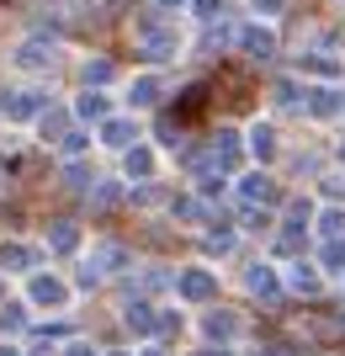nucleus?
I'll list each match as a JSON object with an SVG mask.
<instances>
[{
  "label": "nucleus",
  "instance_id": "2",
  "mask_svg": "<svg viewBox=\"0 0 345 356\" xmlns=\"http://www.w3.org/2000/svg\"><path fill=\"white\" fill-rule=\"evenodd\" d=\"M303 102H308V112H314V118H340V112H345V90H335V86H314L308 96H303Z\"/></svg>",
  "mask_w": 345,
  "mask_h": 356
},
{
  "label": "nucleus",
  "instance_id": "27",
  "mask_svg": "<svg viewBox=\"0 0 345 356\" xmlns=\"http://www.w3.org/2000/svg\"><path fill=\"white\" fill-rule=\"evenodd\" d=\"M303 70H308V74H340V59H308Z\"/></svg>",
  "mask_w": 345,
  "mask_h": 356
},
{
  "label": "nucleus",
  "instance_id": "14",
  "mask_svg": "<svg viewBox=\"0 0 345 356\" xmlns=\"http://www.w3.org/2000/svg\"><path fill=\"white\" fill-rule=\"evenodd\" d=\"M128 330H138V335H149V330H160V314H154L149 303H133V309H128Z\"/></svg>",
  "mask_w": 345,
  "mask_h": 356
},
{
  "label": "nucleus",
  "instance_id": "4",
  "mask_svg": "<svg viewBox=\"0 0 345 356\" xmlns=\"http://www.w3.org/2000/svg\"><path fill=\"white\" fill-rule=\"evenodd\" d=\"M212 293H218V282H212V271H202V266L180 271V298H192V303H208Z\"/></svg>",
  "mask_w": 345,
  "mask_h": 356
},
{
  "label": "nucleus",
  "instance_id": "30",
  "mask_svg": "<svg viewBox=\"0 0 345 356\" xmlns=\"http://www.w3.org/2000/svg\"><path fill=\"white\" fill-rule=\"evenodd\" d=\"M250 6H255L260 16H282V6H287V0H250Z\"/></svg>",
  "mask_w": 345,
  "mask_h": 356
},
{
  "label": "nucleus",
  "instance_id": "10",
  "mask_svg": "<svg viewBox=\"0 0 345 356\" xmlns=\"http://www.w3.org/2000/svg\"><path fill=\"white\" fill-rule=\"evenodd\" d=\"M75 118H85V122H106V96L101 90H85L75 102Z\"/></svg>",
  "mask_w": 345,
  "mask_h": 356
},
{
  "label": "nucleus",
  "instance_id": "21",
  "mask_svg": "<svg viewBox=\"0 0 345 356\" xmlns=\"http://www.w3.org/2000/svg\"><path fill=\"white\" fill-rule=\"evenodd\" d=\"M324 266H330V271H345V239H330V245H324Z\"/></svg>",
  "mask_w": 345,
  "mask_h": 356
},
{
  "label": "nucleus",
  "instance_id": "12",
  "mask_svg": "<svg viewBox=\"0 0 345 356\" xmlns=\"http://www.w3.org/2000/svg\"><path fill=\"white\" fill-rule=\"evenodd\" d=\"M37 106H43L37 90H16L11 102H6V112H11V118H37Z\"/></svg>",
  "mask_w": 345,
  "mask_h": 356
},
{
  "label": "nucleus",
  "instance_id": "32",
  "mask_svg": "<svg viewBox=\"0 0 345 356\" xmlns=\"http://www.w3.org/2000/svg\"><path fill=\"white\" fill-rule=\"evenodd\" d=\"M96 202H101V208H112V202H117V186H112V181H106V186H96Z\"/></svg>",
  "mask_w": 345,
  "mask_h": 356
},
{
  "label": "nucleus",
  "instance_id": "37",
  "mask_svg": "<svg viewBox=\"0 0 345 356\" xmlns=\"http://www.w3.org/2000/svg\"><path fill=\"white\" fill-rule=\"evenodd\" d=\"M340 160H345V144H340Z\"/></svg>",
  "mask_w": 345,
  "mask_h": 356
},
{
  "label": "nucleus",
  "instance_id": "31",
  "mask_svg": "<svg viewBox=\"0 0 345 356\" xmlns=\"http://www.w3.org/2000/svg\"><path fill=\"white\" fill-rule=\"evenodd\" d=\"M0 330H22V309H0Z\"/></svg>",
  "mask_w": 345,
  "mask_h": 356
},
{
  "label": "nucleus",
  "instance_id": "18",
  "mask_svg": "<svg viewBox=\"0 0 345 356\" xmlns=\"http://www.w3.org/2000/svg\"><path fill=\"white\" fill-rule=\"evenodd\" d=\"M287 287H292V293H314V287H319V271L314 266H292V271H287Z\"/></svg>",
  "mask_w": 345,
  "mask_h": 356
},
{
  "label": "nucleus",
  "instance_id": "17",
  "mask_svg": "<svg viewBox=\"0 0 345 356\" xmlns=\"http://www.w3.org/2000/svg\"><path fill=\"white\" fill-rule=\"evenodd\" d=\"M0 266H6V271H27L32 250H27V245H6V250H0Z\"/></svg>",
  "mask_w": 345,
  "mask_h": 356
},
{
  "label": "nucleus",
  "instance_id": "36",
  "mask_svg": "<svg viewBox=\"0 0 345 356\" xmlns=\"http://www.w3.org/2000/svg\"><path fill=\"white\" fill-rule=\"evenodd\" d=\"M112 356H128V351H112Z\"/></svg>",
  "mask_w": 345,
  "mask_h": 356
},
{
  "label": "nucleus",
  "instance_id": "35",
  "mask_svg": "<svg viewBox=\"0 0 345 356\" xmlns=\"http://www.w3.org/2000/svg\"><path fill=\"white\" fill-rule=\"evenodd\" d=\"M144 356H160V351H144Z\"/></svg>",
  "mask_w": 345,
  "mask_h": 356
},
{
  "label": "nucleus",
  "instance_id": "34",
  "mask_svg": "<svg viewBox=\"0 0 345 356\" xmlns=\"http://www.w3.org/2000/svg\"><path fill=\"white\" fill-rule=\"evenodd\" d=\"M260 356H298V351H287V346H266Z\"/></svg>",
  "mask_w": 345,
  "mask_h": 356
},
{
  "label": "nucleus",
  "instance_id": "16",
  "mask_svg": "<svg viewBox=\"0 0 345 356\" xmlns=\"http://www.w3.org/2000/svg\"><path fill=\"white\" fill-rule=\"evenodd\" d=\"M250 149H255L260 160H271V154H276V134H271L266 122H255V128H250Z\"/></svg>",
  "mask_w": 345,
  "mask_h": 356
},
{
  "label": "nucleus",
  "instance_id": "3",
  "mask_svg": "<svg viewBox=\"0 0 345 356\" xmlns=\"http://www.w3.org/2000/svg\"><path fill=\"white\" fill-rule=\"evenodd\" d=\"M48 64H53V43L48 38H27L16 48V70H48Z\"/></svg>",
  "mask_w": 345,
  "mask_h": 356
},
{
  "label": "nucleus",
  "instance_id": "1",
  "mask_svg": "<svg viewBox=\"0 0 345 356\" xmlns=\"http://www.w3.org/2000/svg\"><path fill=\"white\" fill-rule=\"evenodd\" d=\"M138 43L149 48L154 59H170V54H180V38H176V27H165V16H144L138 22Z\"/></svg>",
  "mask_w": 345,
  "mask_h": 356
},
{
  "label": "nucleus",
  "instance_id": "28",
  "mask_svg": "<svg viewBox=\"0 0 345 356\" xmlns=\"http://www.w3.org/2000/svg\"><path fill=\"white\" fill-rule=\"evenodd\" d=\"M192 6H196V16H208V22L224 16V0H192Z\"/></svg>",
  "mask_w": 345,
  "mask_h": 356
},
{
  "label": "nucleus",
  "instance_id": "11",
  "mask_svg": "<svg viewBox=\"0 0 345 356\" xmlns=\"http://www.w3.org/2000/svg\"><path fill=\"white\" fill-rule=\"evenodd\" d=\"M239 197H244V202H271V176H266V170L244 176L239 181Z\"/></svg>",
  "mask_w": 345,
  "mask_h": 356
},
{
  "label": "nucleus",
  "instance_id": "22",
  "mask_svg": "<svg viewBox=\"0 0 345 356\" xmlns=\"http://www.w3.org/2000/svg\"><path fill=\"white\" fill-rule=\"evenodd\" d=\"M202 96H208V86H192L186 96H180V112L192 118V112H202Z\"/></svg>",
  "mask_w": 345,
  "mask_h": 356
},
{
  "label": "nucleus",
  "instance_id": "5",
  "mask_svg": "<svg viewBox=\"0 0 345 356\" xmlns=\"http://www.w3.org/2000/svg\"><path fill=\"white\" fill-rule=\"evenodd\" d=\"M239 48L250 59H271L276 54V32L271 27H239Z\"/></svg>",
  "mask_w": 345,
  "mask_h": 356
},
{
  "label": "nucleus",
  "instance_id": "33",
  "mask_svg": "<svg viewBox=\"0 0 345 356\" xmlns=\"http://www.w3.org/2000/svg\"><path fill=\"white\" fill-rule=\"evenodd\" d=\"M64 356H96V351H90L85 341H75V346H69V351H64Z\"/></svg>",
  "mask_w": 345,
  "mask_h": 356
},
{
  "label": "nucleus",
  "instance_id": "19",
  "mask_svg": "<svg viewBox=\"0 0 345 356\" xmlns=\"http://www.w3.org/2000/svg\"><path fill=\"white\" fill-rule=\"evenodd\" d=\"M75 239H80L75 223H53V229H48V245H53V250H75Z\"/></svg>",
  "mask_w": 345,
  "mask_h": 356
},
{
  "label": "nucleus",
  "instance_id": "6",
  "mask_svg": "<svg viewBox=\"0 0 345 356\" xmlns=\"http://www.w3.org/2000/svg\"><path fill=\"white\" fill-rule=\"evenodd\" d=\"M32 303H43V309H64L69 303V287L59 277H32Z\"/></svg>",
  "mask_w": 345,
  "mask_h": 356
},
{
  "label": "nucleus",
  "instance_id": "24",
  "mask_svg": "<svg viewBox=\"0 0 345 356\" xmlns=\"http://www.w3.org/2000/svg\"><path fill=\"white\" fill-rule=\"evenodd\" d=\"M64 122H69L64 112H48L43 118V138H64Z\"/></svg>",
  "mask_w": 345,
  "mask_h": 356
},
{
  "label": "nucleus",
  "instance_id": "23",
  "mask_svg": "<svg viewBox=\"0 0 345 356\" xmlns=\"http://www.w3.org/2000/svg\"><path fill=\"white\" fill-rule=\"evenodd\" d=\"M106 74H112V64H106V59L85 64V86H106Z\"/></svg>",
  "mask_w": 345,
  "mask_h": 356
},
{
  "label": "nucleus",
  "instance_id": "8",
  "mask_svg": "<svg viewBox=\"0 0 345 356\" xmlns=\"http://www.w3.org/2000/svg\"><path fill=\"white\" fill-rule=\"evenodd\" d=\"M122 170H128V181H149L154 176V154L144 144H133L128 154H122Z\"/></svg>",
  "mask_w": 345,
  "mask_h": 356
},
{
  "label": "nucleus",
  "instance_id": "7",
  "mask_svg": "<svg viewBox=\"0 0 345 356\" xmlns=\"http://www.w3.org/2000/svg\"><path fill=\"white\" fill-rule=\"evenodd\" d=\"M133 138H138V128L128 118H106L101 122V144H112V149H133Z\"/></svg>",
  "mask_w": 345,
  "mask_h": 356
},
{
  "label": "nucleus",
  "instance_id": "20",
  "mask_svg": "<svg viewBox=\"0 0 345 356\" xmlns=\"http://www.w3.org/2000/svg\"><path fill=\"white\" fill-rule=\"evenodd\" d=\"M319 229H324L330 239H345V213L340 208H324V213H319Z\"/></svg>",
  "mask_w": 345,
  "mask_h": 356
},
{
  "label": "nucleus",
  "instance_id": "15",
  "mask_svg": "<svg viewBox=\"0 0 345 356\" xmlns=\"http://www.w3.org/2000/svg\"><path fill=\"white\" fill-rule=\"evenodd\" d=\"M234 330H239L234 314H218V309L208 314V335H212V341H234Z\"/></svg>",
  "mask_w": 345,
  "mask_h": 356
},
{
  "label": "nucleus",
  "instance_id": "25",
  "mask_svg": "<svg viewBox=\"0 0 345 356\" xmlns=\"http://www.w3.org/2000/svg\"><path fill=\"white\" fill-rule=\"evenodd\" d=\"M80 149H90V134H80V128H69V134H64V154H80Z\"/></svg>",
  "mask_w": 345,
  "mask_h": 356
},
{
  "label": "nucleus",
  "instance_id": "26",
  "mask_svg": "<svg viewBox=\"0 0 345 356\" xmlns=\"http://www.w3.org/2000/svg\"><path fill=\"white\" fill-rule=\"evenodd\" d=\"M303 96H308V90H303ZM303 96H298V86H292V80H282V86H276V102H282V106H298Z\"/></svg>",
  "mask_w": 345,
  "mask_h": 356
},
{
  "label": "nucleus",
  "instance_id": "13",
  "mask_svg": "<svg viewBox=\"0 0 345 356\" xmlns=\"http://www.w3.org/2000/svg\"><path fill=\"white\" fill-rule=\"evenodd\" d=\"M250 293L255 298H276L282 287H276V271L271 266H250Z\"/></svg>",
  "mask_w": 345,
  "mask_h": 356
},
{
  "label": "nucleus",
  "instance_id": "29",
  "mask_svg": "<svg viewBox=\"0 0 345 356\" xmlns=\"http://www.w3.org/2000/svg\"><path fill=\"white\" fill-rule=\"evenodd\" d=\"M180 6H186V0H149V11H154V16H176Z\"/></svg>",
  "mask_w": 345,
  "mask_h": 356
},
{
  "label": "nucleus",
  "instance_id": "9",
  "mask_svg": "<svg viewBox=\"0 0 345 356\" xmlns=\"http://www.w3.org/2000/svg\"><path fill=\"white\" fill-rule=\"evenodd\" d=\"M160 90H165V86H160V74H138L133 90H128V102H133V106H154V102H160Z\"/></svg>",
  "mask_w": 345,
  "mask_h": 356
}]
</instances>
